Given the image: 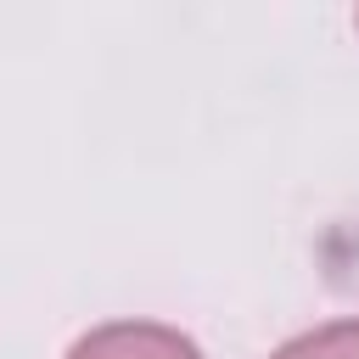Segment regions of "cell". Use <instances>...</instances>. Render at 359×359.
Returning <instances> with one entry per match:
<instances>
[{"instance_id":"obj_2","label":"cell","mask_w":359,"mask_h":359,"mask_svg":"<svg viewBox=\"0 0 359 359\" xmlns=\"http://www.w3.org/2000/svg\"><path fill=\"white\" fill-rule=\"evenodd\" d=\"M269 359H359V314L348 320H325L292 342H280Z\"/></svg>"},{"instance_id":"obj_1","label":"cell","mask_w":359,"mask_h":359,"mask_svg":"<svg viewBox=\"0 0 359 359\" xmlns=\"http://www.w3.org/2000/svg\"><path fill=\"white\" fill-rule=\"evenodd\" d=\"M67 359H202V348L174 331V325H157V320H112V325H95L84 331Z\"/></svg>"},{"instance_id":"obj_3","label":"cell","mask_w":359,"mask_h":359,"mask_svg":"<svg viewBox=\"0 0 359 359\" xmlns=\"http://www.w3.org/2000/svg\"><path fill=\"white\" fill-rule=\"evenodd\" d=\"M353 28H359V11H353Z\"/></svg>"}]
</instances>
